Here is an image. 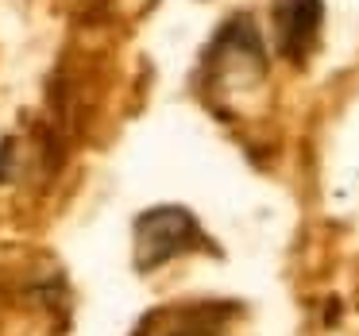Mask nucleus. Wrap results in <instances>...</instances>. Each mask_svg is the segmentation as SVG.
<instances>
[{"mask_svg": "<svg viewBox=\"0 0 359 336\" xmlns=\"http://www.w3.org/2000/svg\"><path fill=\"white\" fill-rule=\"evenodd\" d=\"M274 35H278V51L290 62H305L320 35V20H325V4L320 0H274Z\"/></svg>", "mask_w": 359, "mask_h": 336, "instance_id": "nucleus-2", "label": "nucleus"}, {"mask_svg": "<svg viewBox=\"0 0 359 336\" xmlns=\"http://www.w3.org/2000/svg\"><path fill=\"white\" fill-rule=\"evenodd\" d=\"M201 228L178 205H163V209H151L135 220V267L151 271V267L166 263V259L182 255V251L201 248Z\"/></svg>", "mask_w": 359, "mask_h": 336, "instance_id": "nucleus-1", "label": "nucleus"}]
</instances>
